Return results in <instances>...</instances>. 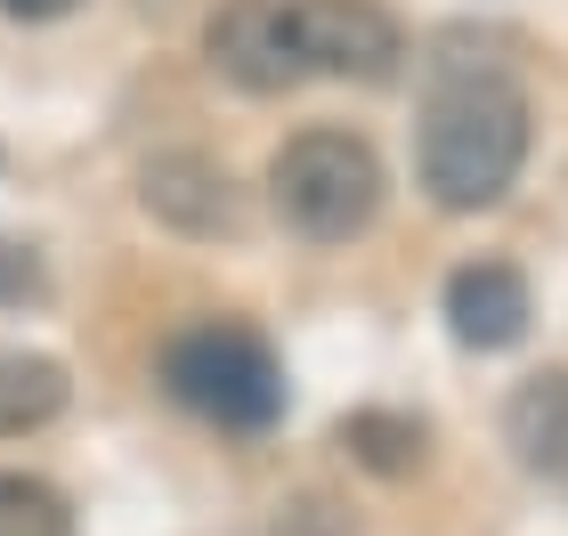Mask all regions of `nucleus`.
<instances>
[{
    "mask_svg": "<svg viewBox=\"0 0 568 536\" xmlns=\"http://www.w3.org/2000/svg\"><path fill=\"white\" fill-rule=\"evenodd\" d=\"M528 163V90L504 65H447L415 122V179L438 212H487Z\"/></svg>",
    "mask_w": 568,
    "mask_h": 536,
    "instance_id": "f257e3e1",
    "label": "nucleus"
},
{
    "mask_svg": "<svg viewBox=\"0 0 568 536\" xmlns=\"http://www.w3.org/2000/svg\"><path fill=\"white\" fill-rule=\"evenodd\" d=\"M163 391L187 415L220 423V431H268L284 415V366L252 325H187L163 342Z\"/></svg>",
    "mask_w": 568,
    "mask_h": 536,
    "instance_id": "f03ea898",
    "label": "nucleus"
},
{
    "mask_svg": "<svg viewBox=\"0 0 568 536\" xmlns=\"http://www.w3.org/2000/svg\"><path fill=\"white\" fill-rule=\"evenodd\" d=\"M268 195L293 236L308 244H349L382 212V155L357 131H301L276 146Z\"/></svg>",
    "mask_w": 568,
    "mask_h": 536,
    "instance_id": "7ed1b4c3",
    "label": "nucleus"
},
{
    "mask_svg": "<svg viewBox=\"0 0 568 536\" xmlns=\"http://www.w3.org/2000/svg\"><path fill=\"white\" fill-rule=\"evenodd\" d=\"M293 49H301V73L382 82L406 58V33L382 0H293Z\"/></svg>",
    "mask_w": 568,
    "mask_h": 536,
    "instance_id": "20e7f679",
    "label": "nucleus"
},
{
    "mask_svg": "<svg viewBox=\"0 0 568 536\" xmlns=\"http://www.w3.org/2000/svg\"><path fill=\"white\" fill-rule=\"evenodd\" d=\"M203 49L252 98H276V90L308 82L301 49H293V0H220L212 24H203Z\"/></svg>",
    "mask_w": 568,
    "mask_h": 536,
    "instance_id": "39448f33",
    "label": "nucleus"
},
{
    "mask_svg": "<svg viewBox=\"0 0 568 536\" xmlns=\"http://www.w3.org/2000/svg\"><path fill=\"white\" fill-rule=\"evenodd\" d=\"M528 317H536V301L511 261H463L447 276V334L463 350H511L528 334Z\"/></svg>",
    "mask_w": 568,
    "mask_h": 536,
    "instance_id": "423d86ee",
    "label": "nucleus"
},
{
    "mask_svg": "<svg viewBox=\"0 0 568 536\" xmlns=\"http://www.w3.org/2000/svg\"><path fill=\"white\" fill-rule=\"evenodd\" d=\"M504 447L520 455L528 479L545 488H568V366L528 374L520 391L504 398Z\"/></svg>",
    "mask_w": 568,
    "mask_h": 536,
    "instance_id": "0eeeda50",
    "label": "nucleus"
},
{
    "mask_svg": "<svg viewBox=\"0 0 568 536\" xmlns=\"http://www.w3.org/2000/svg\"><path fill=\"white\" fill-rule=\"evenodd\" d=\"M139 195H146L154 220L187 227V236H227L236 227V188H227V171L212 155H154Z\"/></svg>",
    "mask_w": 568,
    "mask_h": 536,
    "instance_id": "6e6552de",
    "label": "nucleus"
},
{
    "mask_svg": "<svg viewBox=\"0 0 568 536\" xmlns=\"http://www.w3.org/2000/svg\"><path fill=\"white\" fill-rule=\"evenodd\" d=\"M65 398H73V382H65L58 357H41V350H0V439H24V431L58 423Z\"/></svg>",
    "mask_w": 568,
    "mask_h": 536,
    "instance_id": "1a4fd4ad",
    "label": "nucleus"
},
{
    "mask_svg": "<svg viewBox=\"0 0 568 536\" xmlns=\"http://www.w3.org/2000/svg\"><path fill=\"white\" fill-rule=\"evenodd\" d=\"M342 447H349V464H366L382 479H406L423 464V423L390 415V406H357V415L342 423Z\"/></svg>",
    "mask_w": 568,
    "mask_h": 536,
    "instance_id": "9d476101",
    "label": "nucleus"
},
{
    "mask_svg": "<svg viewBox=\"0 0 568 536\" xmlns=\"http://www.w3.org/2000/svg\"><path fill=\"white\" fill-rule=\"evenodd\" d=\"M0 536H73L65 496L33 472H0Z\"/></svg>",
    "mask_w": 568,
    "mask_h": 536,
    "instance_id": "9b49d317",
    "label": "nucleus"
},
{
    "mask_svg": "<svg viewBox=\"0 0 568 536\" xmlns=\"http://www.w3.org/2000/svg\"><path fill=\"white\" fill-rule=\"evenodd\" d=\"M41 293H49V276L33 261V244H0V310H24Z\"/></svg>",
    "mask_w": 568,
    "mask_h": 536,
    "instance_id": "f8f14e48",
    "label": "nucleus"
},
{
    "mask_svg": "<svg viewBox=\"0 0 568 536\" xmlns=\"http://www.w3.org/2000/svg\"><path fill=\"white\" fill-rule=\"evenodd\" d=\"M65 9H82V0H0V17H17V24H49Z\"/></svg>",
    "mask_w": 568,
    "mask_h": 536,
    "instance_id": "ddd939ff",
    "label": "nucleus"
}]
</instances>
